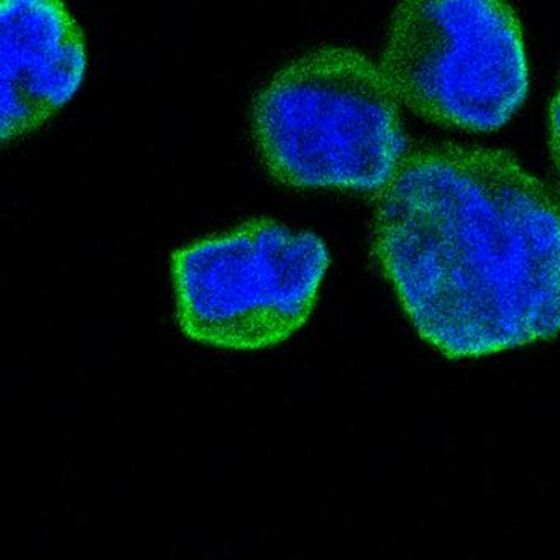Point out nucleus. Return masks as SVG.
Instances as JSON below:
<instances>
[{"label": "nucleus", "instance_id": "obj_1", "mask_svg": "<svg viewBox=\"0 0 560 560\" xmlns=\"http://www.w3.org/2000/svg\"><path fill=\"white\" fill-rule=\"evenodd\" d=\"M373 252L419 336L448 359L560 334V202L508 153L409 150L378 192Z\"/></svg>", "mask_w": 560, "mask_h": 560}, {"label": "nucleus", "instance_id": "obj_2", "mask_svg": "<svg viewBox=\"0 0 560 560\" xmlns=\"http://www.w3.org/2000/svg\"><path fill=\"white\" fill-rule=\"evenodd\" d=\"M255 142L271 175L293 188L380 192L408 153L399 100L362 51L320 47L258 91Z\"/></svg>", "mask_w": 560, "mask_h": 560}, {"label": "nucleus", "instance_id": "obj_3", "mask_svg": "<svg viewBox=\"0 0 560 560\" xmlns=\"http://www.w3.org/2000/svg\"><path fill=\"white\" fill-rule=\"evenodd\" d=\"M329 264L319 235L271 219L185 245L172 255L179 329L222 350L280 346L310 319Z\"/></svg>", "mask_w": 560, "mask_h": 560}, {"label": "nucleus", "instance_id": "obj_4", "mask_svg": "<svg viewBox=\"0 0 560 560\" xmlns=\"http://www.w3.org/2000/svg\"><path fill=\"white\" fill-rule=\"evenodd\" d=\"M382 68L412 113L468 132L501 129L529 91L520 21L510 5L491 0L399 5Z\"/></svg>", "mask_w": 560, "mask_h": 560}, {"label": "nucleus", "instance_id": "obj_5", "mask_svg": "<svg viewBox=\"0 0 560 560\" xmlns=\"http://www.w3.org/2000/svg\"><path fill=\"white\" fill-rule=\"evenodd\" d=\"M0 137L9 145L67 106L86 77V38L57 0H8L0 9Z\"/></svg>", "mask_w": 560, "mask_h": 560}, {"label": "nucleus", "instance_id": "obj_6", "mask_svg": "<svg viewBox=\"0 0 560 560\" xmlns=\"http://www.w3.org/2000/svg\"><path fill=\"white\" fill-rule=\"evenodd\" d=\"M550 150L560 178V90L550 109Z\"/></svg>", "mask_w": 560, "mask_h": 560}]
</instances>
